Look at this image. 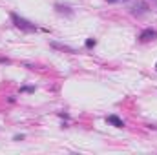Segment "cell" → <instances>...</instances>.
<instances>
[{
	"instance_id": "6da1fadb",
	"label": "cell",
	"mask_w": 157,
	"mask_h": 155,
	"mask_svg": "<svg viewBox=\"0 0 157 155\" xmlns=\"http://www.w3.org/2000/svg\"><path fill=\"white\" fill-rule=\"evenodd\" d=\"M9 17H11V22L15 24V28H18L20 31H26V33H35V31L39 29L33 22H29L28 18L20 17V15H18V13H15V11H11V13H9Z\"/></svg>"
},
{
	"instance_id": "7a4b0ae2",
	"label": "cell",
	"mask_w": 157,
	"mask_h": 155,
	"mask_svg": "<svg viewBox=\"0 0 157 155\" xmlns=\"http://www.w3.org/2000/svg\"><path fill=\"white\" fill-rule=\"evenodd\" d=\"M139 42H150V40H155L157 39V29L154 28H144L141 33H139Z\"/></svg>"
},
{
	"instance_id": "3957f363",
	"label": "cell",
	"mask_w": 157,
	"mask_h": 155,
	"mask_svg": "<svg viewBox=\"0 0 157 155\" xmlns=\"http://www.w3.org/2000/svg\"><path fill=\"white\" fill-rule=\"evenodd\" d=\"M148 9H150V6H148L146 2H137V4L133 6V9H132V15H135V17H143V15L148 13Z\"/></svg>"
},
{
	"instance_id": "277c9868",
	"label": "cell",
	"mask_w": 157,
	"mask_h": 155,
	"mask_svg": "<svg viewBox=\"0 0 157 155\" xmlns=\"http://www.w3.org/2000/svg\"><path fill=\"white\" fill-rule=\"evenodd\" d=\"M49 46H51L53 49H57V51H64V53H70V55L78 53L77 49H73V47H70V46H66V44H59V42H55V40H51V42H49Z\"/></svg>"
},
{
	"instance_id": "5b68a950",
	"label": "cell",
	"mask_w": 157,
	"mask_h": 155,
	"mask_svg": "<svg viewBox=\"0 0 157 155\" xmlns=\"http://www.w3.org/2000/svg\"><path fill=\"white\" fill-rule=\"evenodd\" d=\"M106 122L112 124V126H115V128H124V120L117 115H108L106 117Z\"/></svg>"
},
{
	"instance_id": "8992f818",
	"label": "cell",
	"mask_w": 157,
	"mask_h": 155,
	"mask_svg": "<svg viewBox=\"0 0 157 155\" xmlns=\"http://www.w3.org/2000/svg\"><path fill=\"white\" fill-rule=\"evenodd\" d=\"M55 9H57V13H64V15H68V17H73V9H71L70 6H64V4H55Z\"/></svg>"
},
{
	"instance_id": "52a82bcc",
	"label": "cell",
	"mask_w": 157,
	"mask_h": 155,
	"mask_svg": "<svg viewBox=\"0 0 157 155\" xmlns=\"http://www.w3.org/2000/svg\"><path fill=\"white\" fill-rule=\"evenodd\" d=\"M95 46H97V39H93V37L86 39V42H84V47H86V49H91V47H95Z\"/></svg>"
},
{
	"instance_id": "ba28073f",
	"label": "cell",
	"mask_w": 157,
	"mask_h": 155,
	"mask_svg": "<svg viewBox=\"0 0 157 155\" xmlns=\"http://www.w3.org/2000/svg\"><path fill=\"white\" fill-rule=\"evenodd\" d=\"M37 86H22L20 88V93H35Z\"/></svg>"
},
{
	"instance_id": "9c48e42d",
	"label": "cell",
	"mask_w": 157,
	"mask_h": 155,
	"mask_svg": "<svg viewBox=\"0 0 157 155\" xmlns=\"http://www.w3.org/2000/svg\"><path fill=\"white\" fill-rule=\"evenodd\" d=\"M24 139H26V135H24V133H20V135H15V137H13V141H18V142H20V141H24Z\"/></svg>"
},
{
	"instance_id": "30bf717a",
	"label": "cell",
	"mask_w": 157,
	"mask_h": 155,
	"mask_svg": "<svg viewBox=\"0 0 157 155\" xmlns=\"http://www.w3.org/2000/svg\"><path fill=\"white\" fill-rule=\"evenodd\" d=\"M0 64H11V60H9V59H4V57H0Z\"/></svg>"
},
{
	"instance_id": "8fae6325",
	"label": "cell",
	"mask_w": 157,
	"mask_h": 155,
	"mask_svg": "<svg viewBox=\"0 0 157 155\" xmlns=\"http://www.w3.org/2000/svg\"><path fill=\"white\" fill-rule=\"evenodd\" d=\"M59 117H62V119H70V115H68V113H62V112L59 113Z\"/></svg>"
},
{
	"instance_id": "7c38bea8",
	"label": "cell",
	"mask_w": 157,
	"mask_h": 155,
	"mask_svg": "<svg viewBox=\"0 0 157 155\" xmlns=\"http://www.w3.org/2000/svg\"><path fill=\"white\" fill-rule=\"evenodd\" d=\"M106 2H110V4H113V2H119V0H106Z\"/></svg>"
},
{
	"instance_id": "4fadbf2b",
	"label": "cell",
	"mask_w": 157,
	"mask_h": 155,
	"mask_svg": "<svg viewBox=\"0 0 157 155\" xmlns=\"http://www.w3.org/2000/svg\"><path fill=\"white\" fill-rule=\"evenodd\" d=\"M155 71H157V62H155Z\"/></svg>"
}]
</instances>
